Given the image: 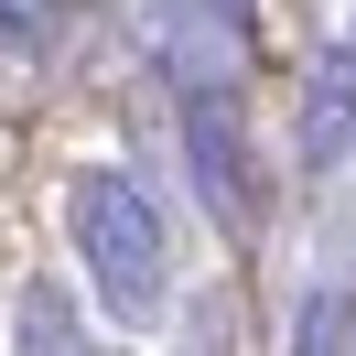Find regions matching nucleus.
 Here are the masks:
<instances>
[{
    "mask_svg": "<svg viewBox=\"0 0 356 356\" xmlns=\"http://www.w3.org/2000/svg\"><path fill=\"white\" fill-rule=\"evenodd\" d=\"M33 33H44V0H0V54H33Z\"/></svg>",
    "mask_w": 356,
    "mask_h": 356,
    "instance_id": "5",
    "label": "nucleus"
},
{
    "mask_svg": "<svg viewBox=\"0 0 356 356\" xmlns=\"http://www.w3.org/2000/svg\"><path fill=\"white\" fill-rule=\"evenodd\" d=\"M184 152H195V195L216 205V227H248V216H259V173H248L238 97H184Z\"/></svg>",
    "mask_w": 356,
    "mask_h": 356,
    "instance_id": "2",
    "label": "nucleus"
},
{
    "mask_svg": "<svg viewBox=\"0 0 356 356\" xmlns=\"http://www.w3.org/2000/svg\"><path fill=\"white\" fill-rule=\"evenodd\" d=\"M11 346H22V356H97V334H87V313H76L54 281H33L22 313H11Z\"/></svg>",
    "mask_w": 356,
    "mask_h": 356,
    "instance_id": "4",
    "label": "nucleus"
},
{
    "mask_svg": "<svg viewBox=\"0 0 356 356\" xmlns=\"http://www.w3.org/2000/svg\"><path fill=\"white\" fill-rule=\"evenodd\" d=\"M346 152H356V44H334L313 65V87H302V162L334 173Z\"/></svg>",
    "mask_w": 356,
    "mask_h": 356,
    "instance_id": "3",
    "label": "nucleus"
},
{
    "mask_svg": "<svg viewBox=\"0 0 356 356\" xmlns=\"http://www.w3.org/2000/svg\"><path fill=\"white\" fill-rule=\"evenodd\" d=\"M65 238H76V259H87L97 302H108L119 324H152L162 313V291H173V227H162V195L130 162L65 173Z\"/></svg>",
    "mask_w": 356,
    "mask_h": 356,
    "instance_id": "1",
    "label": "nucleus"
}]
</instances>
